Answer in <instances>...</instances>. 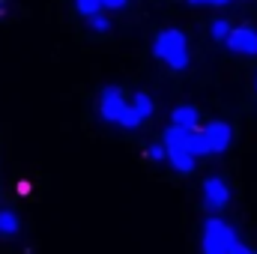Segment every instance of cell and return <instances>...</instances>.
Masks as SVG:
<instances>
[{
	"label": "cell",
	"instance_id": "obj_2",
	"mask_svg": "<svg viewBox=\"0 0 257 254\" xmlns=\"http://www.w3.org/2000/svg\"><path fill=\"white\" fill-rule=\"evenodd\" d=\"M236 230L224 221V218H215L209 215L203 221V254H230L233 242H236Z\"/></svg>",
	"mask_w": 257,
	"mask_h": 254
},
{
	"label": "cell",
	"instance_id": "obj_11",
	"mask_svg": "<svg viewBox=\"0 0 257 254\" xmlns=\"http://www.w3.org/2000/svg\"><path fill=\"white\" fill-rule=\"evenodd\" d=\"M18 230H21L18 215H15L12 209H0V236L12 239V236H18Z\"/></svg>",
	"mask_w": 257,
	"mask_h": 254
},
{
	"label": "cell",
	"instance_id": "obj_1",
	"mask_svg": "<svg viewBox=\"0 0 257 254\" xmlns=\"http://www.w3.org/2000/svg\"><path fill=\"white\" fill-rule=\"evenodd\" d=\"M153 57L162 60L165 66H171V69H177V72L189 69V39H186V33L177 30V27L162 30L153 42Z\"/></svg>",
	"mask_w": 257,
	"mask_h": 254
},
{
	"label": "cell",
	"instance_id": "obj_6",
	"mask_svg": "<svg viewBox=\"0 0 257 254\" xmlns=\"http://www.w3.org/2000/svg\"><path fill=\"white\" fill-rule=\"evenodd\" d=\"M203 135L209 141V153H224L230 147V141H233V129L224 120H212L209 126L203 129Z\"/></svg>",
	"mask_w": 257,
	"mask_h": 254
},
{
	"label": "cell",
	"instance_id": "obj_9",
	"mask_svg": "<svg viewBox=\"0 0 257 254\" xmlns=\"http://www.w3.org/2000/svg\"><path fill=\"white\" fill-rule=\"evenodd\" d=\"M168 162H171V168L180 171V174H192L194 165H197L189 150H168Z\"/></svg>",
	"mask_w": 257,
	"mask_h": 254
},
{
	"label": "cell",
	"instance_id": "obj_18",
	"mask_svg": "<svg viewBox=\"0 0 257 254\" xmlns=\"http://www.w3.org/2000/svg\"><path fill=\"white\" fill-rule=\"evenodd\" d=\"M192 6H227L230 0H189Z\"/></svg>",
	"mask_w": 257,
	"mask_h": 254
},
{
	"label": "cell",
	"instance_id": "obj_15",
	"mask_svg": "<svg viewBox=\"0 0 257 254\" xmlns=\"http://www.w3.org/2000/svg\"><path fill=\"white\" fill-rule=\"evenodd\" d=\"M75 6H78V12L81 15H96V12H102V0H75Z\"/></svg>",
	"mask_w": 257,
	"mask_h": 254
},
{
	"label": "cell",
	"instance_id": "obj_4",
	"mask_svg": "<svg viewBox=\"0 0 257 254\" xmlns=\"http://www.w3.org/2000/svg\"><path fill=\"white\" fill-rule=\"evenodd\" d=\"M230 203V186L221 177H206L203 180V206L206 209H224Z\"/></svg>",
	"mask_w": 257,
	"mask_h": 254
},
{
	"label": "cell",
	"instance_id": "obj_10",
	"mask_svg": "<svg viewBox=\"0 0 257 254\" xmlns=\"http://www.w3.org/2000/svg\"><path fill=\"white\" fill-rule=\"evenodd\" d=\"M128 105L138 111V117H141V120L153 117V111H156V102H153V96H150V93H144V90H138V93L132 96V102H128Z\"/></svg>",
	"mask_w": 257,
	"mask_h": 254
},
{
	"label": "cell",
	"instance_id": "obj_13",
	"mask_svg": "<svg viewBox=\"0 0 257 254\" xmlns=\"http://www.w3.org/2000/svg\"><path fill=\"white\" fill-rule=\"evenodd\" d=\"M230 24H227V18H215L212 21V27H209V33H212V39L215 42H227V36H230Z\"/></svg>",
	"mask_w": 257,
	"mask_h": 254
},
{
	"label": "cell",
	"instance_id": "obj_3",
	"mask_svg": "<svg viewBox=\"0 0 257 254\" xmlns=\"http://www.w3.org/2000/svg\"><path fill=\"white\" fill-rule=\"evenodd\" d=\"M126 105L128 102H126V96H123L120 87H105L102 90V99H99V114H102V120L120 126V117H123Z\"/></svg>",
	"mask_w": 257,
	"mask_h": 254
},
{
	"label": "cell",
	"instance_id": "obj_5",
	"mask_svg": "<svg viewBox=\"0 0 257 254\" xmlns=\"http://www.w3.org/2000/svg\"><path fill=\"white\" fill-rule=\"evenodd\" d=\"M224 45H227V51H233V54L254 57L257 54V30L254 27H233Z\"/></svg>",
	"mask_w": 257,
	"mask_h": 254
},
{
	"label": "cell",
	"instance_id": "obj_17",
	"mask_svg": "<svg viewBox=\"0 0 257 254\" xmlns=\"http://www.w3.org/2000/svg\"><path fill=\"white\" fill-rule=\"evenodd\" d=\"M147 159H150V162H165V159H168L165 144H150V147H147Z\"/></svg>",
	"mask_w": 257,
	"mask_h": 254
},
{
	"label": "cell",
	"instance_id": "obj_7",
	"mask_svg": "<svg viewBox=\"0 0 257 254\" xmlns=\"http://www.w3.org/2000/svg\"><path fill=\"white\" fill-rule=\"evenodd\" d=\"M197 120H200V114H197V108H194V105H180V108H174V111H171V126L197 132Z\"/></svg>",
	"mask_w": 257,
	"mask_h": 254
},
{
	"label": "cell",
	"instance_id": "obj_20",
	"mask_svg": "<svg viewBox=\"0 0 257 254\" xmlns=\"http://www.w3.org/2000/svg\"><path fill=\"white\" fill-rule=\"evenodd\" d=\"M126 3H128V0H102V6H105V9H123Z\"/></svg>",
	"mask_w": 257,
	"mask_h": 254
},
{
	"label": "cell",
	"instance_id": "obj_8",
	"mask_svg": "<svg viewBox=\"0 0 257 254\" xmlns=\"http://www.w3.org/2000/svg\"><path fill=\"white\" fill-rule=\"evenodd\" d=\"M162 138H165V141H162L165 150H189V138H192V132H189V129H180V126H168Z\"/></svg>",
	"mask_w": 257,
	"mask_h": 254
},
{
	"label": "cell",
	"instance_id": "obj_12",
	"mask_svg": "<svg viewBox=\"0 0 257 254\" xmlns=\"http://www.w3.org/2000/svg\"><path fill=\"white\" fill-rule=\"evenodd\" d=\"M189 153H192L194 159H197V156H209V141H206L203 129L192 132V138H189Z\"/></svg>",
	"mask_w": 257,
	"mask_h": 254
},
{
	"label": "cell",
	"instance_id": "obj_19",
	"mask_svg": "<svg viewBox=\"0 0 257 254\" xmlns=\"http://www.w3.org/2000/svg\"><path fill=\"white\" fill-rule=\"evenodd\" d=\"M230 254H257V251H251L242 239H236V242H233V248H230Z\"/></svg>",
	"mask_w": 257,
	"mask_h": 254
},
{
	"label": "cell",
	"instance_id": "obj_14",
	"mask_svg": "<svg viewBox=\"0 0 257 254\" xmlns=\"http://www.w3.org/2000/svg\"><path fill=\"white\" fill-rule=\"evenodd\" d=\"M87 27H90L93 33H108V30H111V18L102 15V12H96V15L87 18Z\"/></svg>",
	"mask_w": 257,
	"mask_h": 254
},
{
	"label": "cell",
	"instance_id": "obj_16",
	"mask_svg": "<svg viewBox=\"0 0 257 254\" xmlns=\"http://www.w3.org/2000/svg\"><path fill=\"white\" fill-rule=\"evenodd\" d=\"M141 123H144V120L138 117V111H135L132 105H126V111H123V117H120V126L123 129H138Z\"/></svg>",
	"mask_w": 257,
	"mask_h": 254
},
{
	"label": "cell",
	"instance_id": "obj_21",
	"mask_svg": "<svg viewBox=\"0 0 257 254\" xmlns=\"http://www.w3.org/2000/svg\"><path fill=\"white\" fill-rule=\"evenodd\" d=\"M254 90H257V75H254Z\"/></svg>",
	"mask_w": 257,
	"mask_h": 254
}]
</instances>
